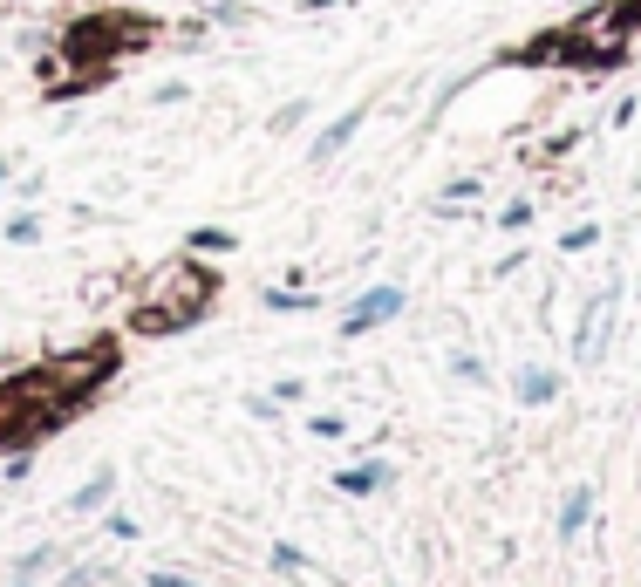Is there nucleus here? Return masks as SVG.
Segmentation results:
<instances>
[{"mask_svg": "<svg viewBox=\"0 0 641 587\" xmlns=\"http://www.w3.org/2000/svg\"><path fill=\"white\" fill-rule=\"evenodd\" d=\"M396 308H403V294H396V287H376V294H362V301H355V314H348V335H362V328L389 321Z\"/></svg>", "mask_w": 641, "mask_h": 587, "instance_id": "1", "label": "nucleus"}, {"mask_svg": "<svg viewBox=\"0 0 641 587\" xmlns=\"http://www.w3.org/2000/svg\"><path fill=\"white\" fill-rule=\"evenodd\" d=\"M382 485V465H362V471H341V492H376Z\"/></svg>", "mask_w": 641, "mask_h": 587, "instance_id": "5", "label": "nucleus"}, {"mask_svg": "<svg viewBox=\"0 0 641 587\" xmlns=\"http://www.w3.org/2000/svg\"><path fill=\"white\" fill-rule=\"evenodd\" d=\"M21 587H28V581H21Z\"/></svg>", "mask_w": 641, "mask_h": 587, "instance_id": "9", "label": "nucleus"}, {"mask_svg": "<svg viewBox=\"0 0 641 587\" xmlns=\"http://www.w3.org/2000/svg\"><path fill=\"white\" fill-rule=\"evenodd\" d=\"M355 123H362V110H348V117H341V123H328V137H321V144H314V157L341 151V144H348V137H355Z\"/></svg>", "mask_w": 641, "mask_h": 587, "instance_id": "4", "label": "nucleus"}, {"mask_svg": "<svg viewBox=\"0 0 641 587\" xmlns=\"http://www.w3.org/2000/svg\"><path fill=\"white\" fill-rule=\"evenodd\" d=\"M587 506H594V492H587V485H580V492H573V499H566V512H560V533H566V540H573V533H580V526H587Z\"/></svg>", "mask_w": 641, "mask_h": 587, "instance_id": "3", "label": "nucleus"}, {"mask_svg": "<svg viewBox=\"0 0 641 587\" xmlns=\"http://www.w3.org/2000/svg\"><path fill=\"white\" fill-rule=\"evenodd\" d=\"M519 396H526V403H553V396H560V376H546V369H526V376H519Z\"/></svg>", "mask_w": 641, "mask_h": 587, "instance_id": "2", "label": "nucleus"}, {"mask_svg": "<svg viewBox=\"0 0 641 587\" xmlns=\"http://www.w3.org/2000/svg\"><path fill=\"white\" fill-rule=\"evenodd\" d=\"M191 246H198V253H226L232 233H191Z\"/></svg>", "mask_w": 641, "mask_h": 587, "instance_id": "7", "label": "nucleus"}, {"mask_svg": "<svg viewBox=\"0 0 641 587\" xmlns=\"http://www.w3.org/2000/svg\"><path fill=\"white\" fill-rule=\"evenodd\" d=\"M151 587H191V581H185V574H157Z\"/></svg>", "mask_w": 641, "mask_h": 587, "instance_id": "8", "label": "nucleus"}, {"mask_svg": "<svg viewBox=\"0 0 641 587\" xmlns=\"http://www.w3.org/2000/svg\"><path fill=\"white\" fill-rule=\"evenodd\" d=\"M110 485H116L110 471H96V478H89V485L76 492V506H103V499H110Z\"/></svg>", "mask_w": 641, "mask_h": 587, "instance_id": "6", "label": "nucleus"}]
</instances>
